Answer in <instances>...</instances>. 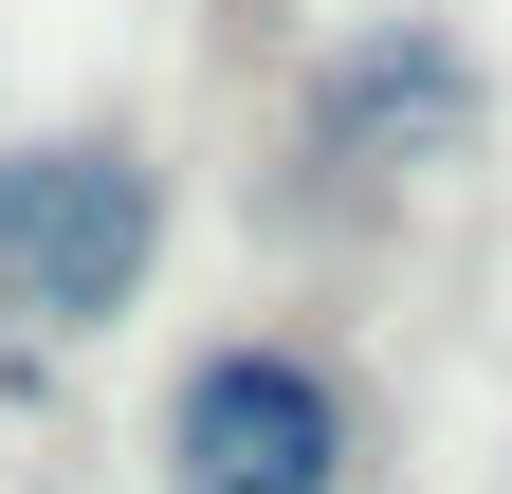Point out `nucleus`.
Instances as JSON below:
<instances>
[{
	"instance_id": "obj_1",
	"label": "nucleus",
	"mask_w": 512,
	"mask_h": 494,
	"mask_svg": "<svg viewBox=\"0 0 512 494\" xmlns=\"http://www.w3.org/2000/svg\"><path fill=\"white\" fill-rule=\"evenodd\" d=\"M348 458H366L348 385L311 348H275V330L202 348L183 403H165V494H348Z\"/></svg>"
},
{
	"instance_id": "obj_2",
	"label": "nucleus",
	"mask_w": 512,
	"mask_h": 494,
	"mask_svg": "<svg viewBox=\"0 0 512 494\" xmlns=\"http://www.w3.org/2000/svg\"><path fill=\"white\" fill-rule=\"evenodd\" d=\"M147 238H165L147 147H19L0 165V293L37 330H110L128 275H147Z\"/></svg>"
},
{
	"instance_id": "obj_3",
	"label": "nucleus",
	"mask_w": 512,
	"mask_h": 494,
	"mask_svg": "<svg viewBox=\"0 0 512 494\" xmlns=\"http://www.w3.org/2000/svg\"><path fill=\"white\" fill-rule=\"evenodd\" d=\"M458 110H476V74H458L439 37H366L348 74H330V110H311V147H330V165H348L366 129H403V147H439Z\"/></svg>"
}]
</instances>
